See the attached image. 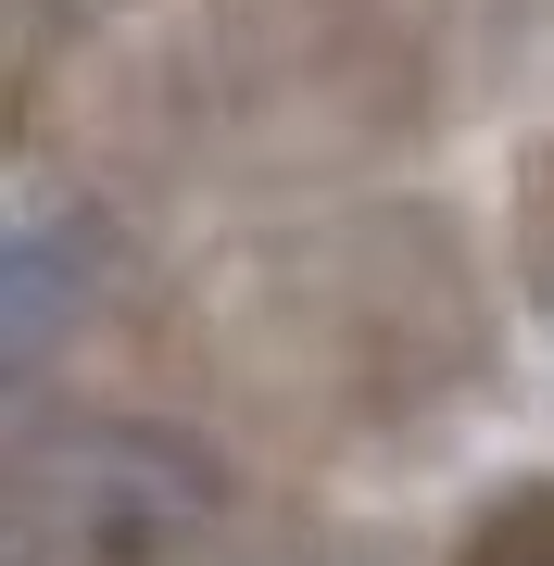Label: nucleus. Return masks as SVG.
Listing matches in <instances>:
<instances>
[{
  "mask_svg": "<svg viewBox=\"0 0 554 566\" xmlns=\"http://www.w3.org/2000/svg\"><path fill=\"white\" fill-rule=\"evenodd\" d=\"M88 277H102V264L76 252V227H63V214H25V227H13V353H25V365L63 340V315H76Z\"/></svg>",
  "mask_w": 554,
  "mask_h": 566,
  "instance_id": "nucleus-2",
  "label": "nucleus"
},
{
  "mask_svg": "<svg viewBox=\"0 0 554 566\" xmlns=\"http://www.w3.org/2000/svg\"><path fill=\"white\" fill-rule=\"evenodd\" d=\"M202 504H215V479L165 441V428H88V441L39 453V479H25V516L63 528L76 554H151Z\"/></svg>",
  "mask_w": 554,
  "mask_h": 566,
  "instance_id": "nucleus-1",
  "label": "nucleus"
},
{
  "mask_svg": "<svg viewBox=\"0 0 554 566\" xmlns=\"http://www.w3.org/2000/svg\"><path fill=\"white\" fill-rule=\"evenodd\" d=\"M479 566H554V542H542V528H504V542L479 554Z\"/></svg>",
  "mask_w": 554,
  "mask_h": 566,
  "instance_id": "nucleus-3",
  "label": "nucleus"
}]
</instances>
